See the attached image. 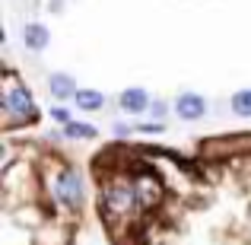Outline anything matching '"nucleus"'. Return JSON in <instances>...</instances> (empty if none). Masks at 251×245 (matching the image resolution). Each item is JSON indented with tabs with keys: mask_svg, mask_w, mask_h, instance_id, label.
Returning <instances> with one entry per match:
<instances>
[{
	"mask_svg": "<svg viewBox=\"0 0 251 245\" xmlns=\"http://www.w3.org/2000/svg\"><path fill=\"white\" fill-rule=\"evenodd\" d=\"M74 102H76V109H83V111H102L105 96H102V92H96V89H76Z\"/></svg>",
	"mask_w": 251,
	"mask_h": 245,
	"instance_id": "nucleus-9",
	"label": "nucleus"
},
{
	"mask_svg": "<svg viewBox=\"0 0 251 245\" xmlns=\"http://www.w3.org/2000/svg\"><path fill=\"white\" fill-rule=\"evenodd\" d=\"M48 92L54 99H74L76 96V83H74V77H67V74H51L48 77Z\"/></svg>",
	"mask_w": 251,
	"mask_h": 245,
	"instance_id": "nucleus-8",
	"label": "nucleus"
},
{
	"mask_svg": "<svg viewBox=\"0 0 251 245\" xmlns=\"http://www.w3.org/2000/svg\"><path fill=\"white\" fill-rule=\"evenodd\" d=\"M51 185H54L57 201H61L67 210H80L83 207V197H86L83 194V178H80V172H76L74 165H64Z\"/></svg>",
	"mask_w": 251,
	"mask_h": 245,
	"instance_id": "nucleus-2",
	"label": "nucleus"
},
{
	"mask_svg": "<svg viewBox=\"0 0 251 245\" xmlns=\"http://www.w3.org/2000/svg\"><path fill=\"white\" fill-rule=\"evenodd\" d=\"M150 111H153L156 118H162V115H166V105H162V102H153V105H150Z\"/></svg>",
	"mask_w": 251,
	"mask_h": 245,
	"instance_id": "nucleus-14",
	"label": "nucleus"
},
{
	"mask_svg": "<svg viewBox=\"0 0 251 245\" xmlns=\"http://www.w3.org/2000/svg\"><path fill=\"white\" fill-rule=\"evenodd\" d=\"M137 204V188L130 178L124 175H115L105 182L102 188V207H105V217L108 220H121V217H127L130 210H134Z\"/></svg>",
	"mask_w": 251,
	"mask_h": 245,
	"instance_id": "nucleus-1",
	"label": "nucleus"
},
{
	"mask_svg": "<svg viewBox=\"0 0 251 245\" xmlns=\"http://www.w3.org/2000/svg\"><path fill=\"white\" fill-rule=\"evenodd\" d=\"M3 109L10 115L13 124H25V121H35V102H32V92L19 83H10L3 92Z\"/></svg>",
	"mask_w": 251,
	"mask_h": 245,
	"instance_id": "nucleus-3",
	"label": "nucleus"
},
{
	"mask_svg": "<svg viewBox=\"0 0 251 245\" xmlns=\"http://www.w3.org/2000/svg\"><path fill=\"white\" fill-rule=\"evenodd\" d=\"M137 131H143V134H162V121H143V124H137Z\"/></svg>",
	"mask_w": 251,
	"mask_h": 245,
	"instance_id": "nucleus-12",
	"label": "nucleus"
},
{
	"mask_svg": "<svg viewBox=\"0 0 251 245\" xmlns=\"http://www.w3.org/2000/svg\"><path fill=\"white\" fill-rule=\"evenodd\" d=\"M134 188H137V204L143 210H156L166 197V188H162V178L156 175L153 169H140L134 175Z\"/></svg>",
	"mask_w": 251,
	"mask_h": 245,
	"instance_id": "nucleus-4",
	"label": "nucleus"
},
{
	"mask_svg": "<svg viewBox=\"0 0 251 245\" xmlns=\"http://www.w3.org/2000/svg\"><path fill=\"white\" fill-rule=\"evenodd\" d=\"M229 109L235 111L239 118H251V89H239L229 102Z\"/></svg>",
	"mask_w": 251,
	"mask_h": 245,
	"instance_id": "nucleus-11",
	"label": "nucleus"
},
{
	"mask_svg": "<svg viewBox=\"0 0 251 245\" xmlns=\"http://www.w3.org/2000/svg\"><path fill=\"white\" fill-rule=\"evenodd\" d=\"M51 118H54V121H61V124H70V111L61 109V105H54V109H51Z\"/></svg>",
	"mask_w": 251,
	"mask_h": 245,
	"instance_id": "nucleus-13",
	"label": "nucleus"
},
{
	"mask_svg": "<svg viewBox=\"0 0 251 245\" xmlns=\"http://www.w3.org/2000/svg\"><path fill=\"white\" fill-rule=\"evenodd\" d=\"M64 134L74 137V140H92L99 131L92 128V124H86V121H70V124H64Z\"/></svg>",
	"mask_w": 251,
	"mask_h": 245,
	"instance_id": "nucleus-10",
	"label": "nucleus"
},
{
	"mask_svg": "<svg viewBox=\"0 0 251 245\" xmlns=\"http://www.w3.org/2000/svg\"><path fill=\"white\" fill-rule=\"evenodd\" d=\"M172 111H175L181 121H201V118L207 115V99H203L201 92H181V96L175 99V105H172Z\"/></svg>",
	"mask_w": 251,
	"mask_h": 245,
	"instance_id": "nucleus-5",
	"label": "nucleus"
},
{
	"mask_svg": "<svg viewBox=\"0 0 251 245\" xmlns=\"http://www.w3.org/2000/svg\"><path fill=\"white\" fill-rule=\"evenodd\" d=\"M23 45L29 51H45L51 45V32H48V26H42V23H25L23 26Z\"/></svg>",
	"mask_w": 251,
	"mask_h": 245,
	"instance_id": "nucleus-7",
	"label": "nucleus"
},
{
	"mask_svg": "<svg viewBox=\"0 0 251 245\" xmlns=\"http://www.w3.org/2000/svg\"><path fill=\"white\" fill-rule=\"evenodd\" d=\"M118 105H121V111H127V115H143V111H150V96L140 86H130V89H124L121 96H118Z\"/></svg>",
	"mask_w": 251,
	"mask_h": 245,
	"instance_id": "nucleus-6",
	"label": "nucleus"
}]
</instances>
